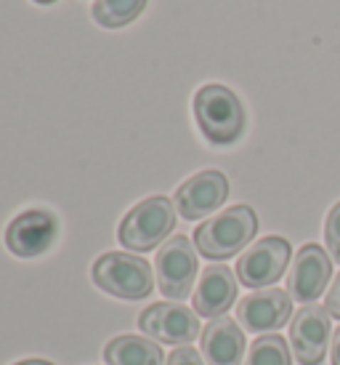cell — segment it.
Instances as JSON below:
<instances>
[{
	"mask_svg": "<svg viewBox=\"0 0 340 365\" xmlns=\"http://www.w3.org/2000/svg\"><path fill=\"white\" fill-rule=\"evenodd\" d=\"M258 232V216L250 205H231L194 230V245L205 259L221 262L240 254Z\"/></svg>",
	"mask_w": 340,
	"mask_h": 365,
	"instance_id": "obj_1",
	"label": "cell"
},
{
	"mask_svg": "<svg viewBox=\"0 0 340 365\" xmlns=\"http://www.w3.org/2000/svg\"><path fill=\"white\" fill-rule=\"evenodd\" d=\"M194 118L211 144H234L245 131V107L240 96L218 83H208L194 93Z\"/></svg>",
	"mask_w": 340,
	"mask_h": 365,
	"instance_id": "obj_2",
	"label": "cell"
},
{
	"mask_svg": "<svg viewBox=\"0 0 340 365\" xmlns=\"http://www.w3.org/2000/svg\"><path fill=\"white\" fill-rule=\"evenodd\" d=\"M173 227H176V203H170V197L165 195H154L125 213L117 230V240L128 251L144 254L157 248L162 240H168Z\"/></svg>",
	"mask_w": 340,
	"mask_h": 365,
	"instance_id": "obj_3",
	"label": "cell"
},
{
	"mask_svg": "<svg viewBox=\"0 0 340 365\" xmlns=\"http://www.w3.org/2000/svg\"><path fill=\"white\" fill-rule=\"evenodd\" d=\"M93 283L117 299L139 302L154 291V269L141 256L110 251L93 264Z\"/></svg>",
	"mask_w": 340,
	"mask_h": 365,
	"instance_id": "obj_4",
	"label": "cell"
},
{
	"mask_svg": "<svg viewBox=\"0 0 340 365\" xmlns=\"http://www.w3.org/2000/svg\"><path fill=\"white\" fill-rule=\"evenodd\" d=\"M197 245H191L186 235H173L165 240L157 259H154V269H157V285L168 299H186L191 296V285L197 280Z\"/></svg>",
	"mask_w": 340,
	"mask_h": 365,
	"instance_id": "obj_5",
	"label": "cell"
},
{
	"mask_svg": "<svg viewBox=\"0 0 340 365\" xmlns=\"http://www.w3.org/2000/svg\"><path fill=\"white\" fill-rule=\"evenodd\" d=\"M290 243L280 235H269L263 240H255L237 262L240 283L248 288H269L285 274L287 264H290Z\"/></svg>",
	"mask_w": 340,
	"mask_h": 365,
	"instance_id": "obj_6",
	"label": "cell"
},
{
	"mask_svg": "<svg viewBox=\"0 0 340 365\" xmlns=\"http://www.w3.org/2000/svg\"><path fill=\"white\" fill-rule=\"evenodd\" d=\"M141 331L160 344L189 346L200 336V317L184 304H152L139 317Z\"/></svg>",
	"mask_w": 340,
	"mask_h": 365,
	"instance_id": "obj_7",
	"label": "cell"
},
{
	"mask_svg": "<svg viewBox=\"0 0 340 365\" xmlns=\"http://www.w3.org/2000/svg\"><path fill=\"white\" fill-rule=\"evenodd\" d=\"M330 317L327 307L303 304L290 323V346L300 365H319L330 346Z\"/></svg>",
	"mask_w": 340,
	"mask_h": 365,
	"instance_id": "obj_8",
	"label": "cell"
},
{
	"mask_svg": "<svg viewBox=\"0 0 340 365\" xmlns=\"http://www.w3.org/2000/svg\"><path fill=\"white\" fill-rule=\"evenodd\" d=\"M332 274V262L330 254L317 243L303 245L295 256V262L287 274V294L292 296V302L298 304H314L330 283Z\"/></svg>",
	"mask_w": 340,
	"mask_h": 365,
	"instance_id": "obj_9",
	"label": "cell"
},
{
	"mask_svg": "<svg viewBox=\"0 0 340 365\" xmlns=\"http://www.w3.org/2000/svg\"><path fill=\"white\" fill-rule=\"evenodd\" d=\"M59 235L56 216L46 208H30L19 213L6 230V245L14 256L21 259H35L48 251Z\"/></svg>",
	"mask_w": 340,
	"mask_h": 365,
	"instance_id": "obj_10",
	"label": "cell"
},
{
	"mask_svg": "<svg viewBox=\"0 0 340 365\" xmlns=\"http://www.w3.org/2000/svg\"><path fill=\"white\" fill-rule=\"evenodd\" d=\"M292 314V296L282 288H263L237 304V320L248 334L280 331Z\"/></svg>",
	"mask_w": 340,
	"mask_h": 365,
	"instance_id": "obj_11",
	"label": "cell"
},
{
	"mask_svg": "<svg viewBox=\"0 0 340 365\" xmlns=\"http://www.w3.org/2000/svg\"><path fill=\"white\" fill-rule=\"evenodd\" d=\"M229 197V179L221 171H200L179 187L176 192V208L184 219H205L213 211H218Z\"/></svg>",
	"mask_w": 340,
	"mask_h": 365,
	"instance_id": "obj_12",
	"label": "cell"
},
{
	"mask_svg": "<svg viewBox=\"0 0 340 365\" xmlns=\"http://www.w3.org/2000/svg\"><path fill=\"white\" fill-rule=\"evenodd\" d=\"M237 302V277L226 264H211L194 291V309L202 317H223Z\"/></svg>",
	"mask_w": 340,
	"mask_h": 365,
	"instance_id": "obj_13",
	"label": "cell"
},
{
	"mask_svg": "<svg viewBox=\"0 0 340 365\" xmlns=\"http://www.w3.org/2000/svg\"><path fill=\"white\" fill-rule=\"evenodd\" d=\"M245 331L231 317H216L202 331V357L208 365H242L245 360Z\"/></svg>",
	"mask_w": 340,
	"mask_h": 365,
	"instance_id": "obj_14",
	"label": "cell"
},
{
	"mask_svg": "<svg viewBox=\"0 0 340 365\" xmlns=\"http://www.w3.org/2000/svg\"><path fill=\"white\" fill-rule=\"evenodd\" d=\"M107 365H162L165 355L149 336H117L104 346Z\"/></svg>",
	"mask_w": 340,
	"mask_h": 365,
	"instance_id": "obj_15",
	"label": "cell"
},
{
	"mask_svg": "<svg viewBox=\"0 0 340 365\" xmlns=\"http://www.w3.org/2000/svg\"><path fill=\"white\" fill-rule=\"evenodd\" d=\"M149 0H96L93 3V19L107 30H120L130 21H136L144 14Z\"/></svg>",
	"mask_w": 340,
	"mask_h": 365,
	"instance_id": "obj_16",
	"label": "cell"
},
{
	"mask_svg": "<svg viewBox=\"0 0 340 365\" xmlns=\"http://www.w3.org/2000/svg\"><path fill=\"white\" fill-rule=\"evenodd\" d=\"M245 365H292L290 346L280 334L260 336L248 346Z\"/></svg>",
	"mask_w": 340,
	"mask_h": 365,
	"instance_id": "obj_17",
	"label": "cell"
},
{
	"mask_svg": "<svg viewBox=\"0 0 340 365\" xmlns=\"http://www.w3.org/2000/svg\"><path fill=\"white\" fill-rule=\"evenodd\" d=\"M324 243L330 251L332 262L340 264V203L332 205L327 213V222H324Z\"/></svg>",
	"mask_w": 340,
	"mask_h": 365,
	"instance_id": "obj_18",
	"label": "cell"
},
{
	"mask_svg": "<svg viewBox=\"0 0 340 365\" xmlns=\"http://www.w3.org/2000/svg\"><path fill=\"white\" fill-rule=\"evenodd\" d=\"M165 365H205V363H202V355L194 346H179V349L170 352Z\"/></svg>",
	"mask_w": 340,
	"mask_h": 365,
	"instance_id": "obj_19",
	"label": "cell"
},
{
	"mask_svg": "<svg viewBox=\"0 0 340 365\" xmlns=\"http://www.w3.org/2000/svg\"><path fill=\"white\" fill-rule=\"evenodd\" d=\"M324 307H327V312H330L332 317H338L340 320V274L335 277V283L330 285V291H327Z\"/></svg>",
	"mask_w": 340,
	"mask_h": 365,
	"instance_id": "obj_20",
	"label": "cell"
},
{
	"mask_svg": "<svg viewBox=\"0 0 340 365\" xmlns=\"http://www.w3.org/2000/svg\"><path fill=\"white\" fill-rule=\"evenodd\" d=\"M330 357H332V365H340V325H338V331H335V336H332Z\"/></svg>",
	"mask_w": 340,
	"mask_h": 365,
	"instance_id": "obj_21",
	"label": "cell"
},
{
	"mask_svg": "<svg viewBox=\"0 0 340 365\" xmlns=\"http://www.w3.org/2000/svg\"><path fill=\"white\" fill-rule=\"evenodd\" d=\"M14 365H53L48 360H21V363H14Z\"/></svg>",
	"mask_w": 340,
	"mask_h": 365,
	"instance_id": "obj_22",
	"label": "cell"
},
{
	"mask_svg": "<svg viewBox=\"0 0 340 365\" xmlns=\"http://www.w3.org/2000/svg\"><path fill=\"white\" fill-rule=\"evenodd\" d=\"M35 3H41V6H51V3H56V0H35Z\"/></svg>",
	"mask_w": 340,
	"mask_h": 365,
	"instance_id": "obj_23",
	"label": "cell"
}]
</instances>
